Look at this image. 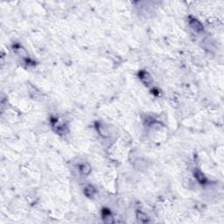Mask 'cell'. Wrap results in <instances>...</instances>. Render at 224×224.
<instances>
[{"mask_svg":"<svg viewBox=\"0 0 224 224\" xmlns=\"http://www.w3.org/2000/svg\"><path fill=\"white\" fill-rule=\"evenodd\" d=\"M189 25L190 27L197 33H200L203 32L204 30V26L200 22L198 19H196L195 18H193V17H190L189 18Z\"/></svg>","mask_w":224,"mask_h":224,"instance_id":"1","label":"cell"},{"mask_svg":"<svg viewBox=\"0 0 224 224\" xmlns=\"http://www.w3.org/2000/svg\"><path fill=\"white\" fill-rule=\"evenodd\" d=\"M138 76H139V79L141 80V81L145 85V86H150L151 83H152V78L151 76L150 75V74L146 71H140L139 74H138Z\"/></svg>","mask_w":224,"mask_h":224,"instance_id":"2","label":"cell"},{"mask_svg":"<svg viewBox=\"0 0 224 224\" xmlns=\"http://www.w3.org/2000/svg\"><path fill=\"white\" fill-rule=\"evenodd\" d=\"M137 219L139 223H145L149 222V217L146 214L141 212V211H138L137 212Z\"/></svg>","mask_w":224,"mask_h":224,"instance_id":"3","label":"cell"},{"mask_svg":"<svg viewBox=\"0 0 224 224\" xmlns=\"http://www.w3.org/2000/svg\"><path fill=\"white\" fill-rule=\"evenodd\" d=\"M102 218H103V221H104L105 223H113L112 215H111L110 211H109L108 209H103V212H102Z\"/></svg>","mask_w":224,"mask_h":224,"instance_id":"4","label":"cell"},{"mask_svg":"<svg viewBox=\"0 0 224 224\" xmlns=\"http://www.w3.org/2000/svg\"><path fill=\"white\" fill-rule=\"evenodd\" d=\"M80 170L81 174L84 175H89L91 173V167L89 164H82L80 166Z\"/></svg>","mask_w":224,"mask_h":224,"instance_id":"5","label":"cell"},{"mask_svg":"<svg viewBox=\"0 0 224 224\" xmlns=\"http://www.w3.org/2000/svg\"><path fill=\"white\" fill-rule=\"evenodd\" d=\"M84 194L88 196V197H93L96 194V189L92 187V186H88L86 187V188L84 189Z\"/></svg>","mask_w":224,"mask_h":224,"instance_id":"6","label":"cell"},{"mask_svg":"<svg viewBox=\"0 0 224 224\" xmlns=\"http://www.w3.org/2000/svg\"><path fill=\"white\" fill-rule=\"evenodd\" d=\"M97 130H98L100 135H102V136H103V137H108V136H109V131H108V130L105 128L104 125H97Z\"/></svg>","mask_w":224,"mask_h":224,"instance_id":"7","label":"cell"},{"mask_svg":"<svg viewBox=\"0 0 224 224\" xmlns=\"http://www.w3.org/2000/svg\"><path fill=\"white\" fill-rule=\"evenodd\" d=\"M194 176H195V178L197 179V180H198L199 182H200V183H205V181H206V178L204 177V175L202 174V173H201V172H200V171L195 172Z\"/></svg>","mask_w":224,"mask_h":224,"instance_id":"8","label":"cell"}]
</instances>
